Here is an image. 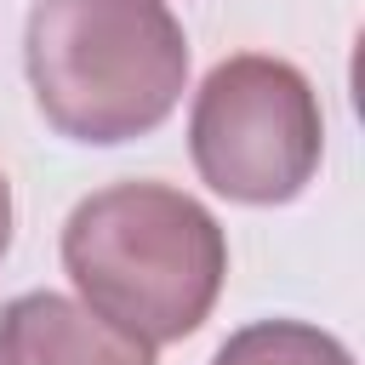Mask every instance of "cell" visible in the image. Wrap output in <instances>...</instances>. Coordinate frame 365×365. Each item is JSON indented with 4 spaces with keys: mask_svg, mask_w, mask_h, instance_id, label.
Returning a JSON list of instances; mask_svg holds the SVG:
<instances>
[{
    "mask_svg": "<svg viewBox=\"0 0 365 365\" xmlns=\"http://www.w3.org/2000/svg\"><path fill=\"white\" fill-rule=\"evenodd\" d=\"M6 245H11V182L0 171V257H6Z\"/></svg>",
    "mask_w": 365,
    "mask_h": 365,
    "instance_id": "8992f818",
    "label": "cell"
},
{
    "mask_svg": "<svg viewBox=\"0 0 365 365\" xmlns=\"http://www.w3.org/2000/svg\"><path fill=\"white\" fill-rule=\"evenodd\" d=\"M200 177L240 205H279L302 194L319 165L325 120L314 86L279 57H228L205 74L188 120Z\"/></svg>",
    "mask_w": 365,
    "mask_h": 365,
    "instance_id": "3957f363",
    "label": "cell"
},
{
    "mask_svg": "<svg viewBox=\"0 0 365 365\" xmlns=\"http://www.w3.org/2000/svg\"><path fill=\"white\" fill-rule=\"evenodd\" d=\"M211 365H354L348 348L302 319H257L245 331H234Z\"/></svg>",
    "mask_w": 365,
    "mask_h": 365,
    "instance_id": "5b68a950",
    "label": "cell"
},
{
    "mask_svg": "<svg viewBox=\"0 0 365 365\" xmlns=\"http://www.w3.org/2000/svg\"><path fill=\"white\" fill-rule=\"evenodd\" d=\"M23 63L51 131L131 143L177 108L188 40L165 0H34Z\"/></svg>",
    "mask_w": 365,
    "mask_h": 365,
    "instance_id": "7a4b0ae2",
    "label": "cell"
},
{
    "mask_svg": "<svg viewBox=\"0 0 365 365\" xmlns=\"http://www.w3.org/2000/svg\"><path fill=\"white\" fill-rule=\"evenodd\" d=\"M63 268L97 319L154 348L205 325L228 274V240L194 194L165 182H114L74 205Z\"/></svg>",
    "mask_w": 365,
    "mask_h": 365,
    "instance_id": "6da1fadb",
    "label": "cell"
},
{
    "mask_svg": "<svg viewBox=\"0 0 365 365\" xmlns=\"http://www.w3.org/2000/svg\"><path fill=\"white\" fill-rule=\"evenodd\" d=\"M0 365H154V348L114 331L86 302L29 291L0 308Z\"/></svg>",
    "mask_w": 365,
    "mask_h": 365,
    "instance_id": "277c9868",
    "label": "cell"
}]
</instances>
